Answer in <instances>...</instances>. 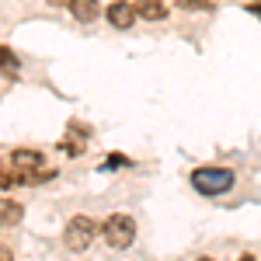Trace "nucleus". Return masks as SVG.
Instances as JSON below:
<instances>
[{"label": "nucleus", "mask_w": 261, "mask_h": 261, "mask_svg": "<svg viewBox=\"0 0 261 261\" xmlns=\"http://www.w3.org/2000/svg\"><path fill=\"white\" fill-rule=\"evenodd\" d=\"M105 18H108V24H112V28L125 32V28H133V21L140 18V14H136V7H133L129 0H115V4L105 11Z\"/></svg>", "instance_id": "obj_4"}, {"label": "nucleus", "mask_w": 261, "mask_h": 261, "mask_svg": "<svg viewBox=\"0 0 261 261\" xmlns=\"http://www.w3.org/2000/svg\"><path fill=\"white\" fill-rule=\"evenodd\" d=\"M181 7H192V11H213L209 0H181Z\"/></svg>", "instance_id": "obj_11"}, {"label": "nucleus", "mask_w": 261, "mask_h": 261, "mask_svg": "<svg viewBox=\"0 0 261 261\" xmlns=\"http://www.w3.org/2000/svg\"><path fill=\"white\" fill-rule=\"evenodd\" d=\"M18 181H21L18 171H7V174H0V188H14Z\"/></svg>", "instance_id": "obj_10"}, {"label": "nucleus", "mask_w": 261, "mask_h": 261, "mask_svg": "<svg viewBox=\"0 0 261 261\" xmlns=\"http://www.w3.org/2000/svg\"><path fill=\"white\" fill-rule=\"evenodd\" d=\"M0 261H14V254H11V247H4V244H0Z\"/></svg>", "instance_id": "obj_12"}, {"label": "nucleus", "mask_w": 261, "mask_h": 261, "mask_svg": "<svg viewBox=\"0 0 261 261\" xmlns=\"http://www.w3.org/2000/svg\"><path fill=\"white\" fill-rule=\"evenodd\" d=\"M45 4H53V7H70L73 0H45Z\"/></svg>", "instance_id": "obj_13"}, {"label": "nucleus", "mask_w": 261, "mask_h": 261, "mask_svg": "<svg viewBox=\"0 0 261 261\" xmlns=\"http://www.w3.org/2000/svg\"><path fill=\"white\" fill-rule=\"evenodd\" d=\"M192 185L202 195H223V192L233 188V171H226V167H199L192 174Z\"/></svg>", "instance_id": "obj_1"}, {"label": "nucleus", "mask_w": 261, "mask_h": 261, "mask_svg": "<svg viewBox=\"0 0 261 261\" xmlns=\"http://www.w3.org/2000/svg\"><path fill=\"white\" fill-rule=\"evenodd\" d=\"M14 167H18V174H35L42 167V153L39 150H14Z\"/></svg>", "instance_id": "obj_5"}, {"label": "nucleus", "mask_w": 261, "mask_h": 261, "mask_svg": "<svg viewBox=\"0 0 261 261\" xmlns=\"http://www.w3.org/2000/svg\"><path fill=\"white\" fill-rule=\"evenodd\" d=\"M0 66H7V70H18V56H14L11 49H4V45H0Z\"/></svg>", "instance_id": "obj_9"}, {"label": "nucleus", "mask_w": 261, "mask_h": 261, "mask_svg": "<svg viewBox=\"0 0 261 261\" xmlns=\"http://www.w3.org/2000/svg\"><path fill=\"white\" fill-rule=\"evenodd\" d=\"M21 216H24L21 202H14V199H0V226H18Z\"/></svg>", "instance_id": "obj_6"}, {"label": "nucleus", "mask_w": 261, "mask_h": 261, "mask_svg": "<svg viewBox=\"0 0 261 261\" xmlns=\"http://www.w3.org/2000/svg\"><path fill=\"white\" fill-rule=\"evenodd\" d=\"M199 261H213V258H199Z\"/></svg>", "instance_id": "obj_16"}, {"label": "nucleus", "mask_w": 261, "mask_h": 261, "mask_svg": "<svg viewBox=\"0 0 261 261\" xmlns=\"http://www.w3.org/2000/svg\"><path fill=\"white\" fill-rule=\"evenodd\" d=\"M247 11H251V14H258V18H261V4H258V0H254V4H251Z\"/></svg>", "instance_id": "obj_14"}, {"label": "nucleus", "mask_w": 261, "mask_h": 261, "mask_svg": "<svg viewBox=\"0 0 261 261\" xmlns=\"http://www.w3.org/2000/svg\"><path fill=\"white\" fill-rule=\"evenodd\" d=\"M94 237H98V223L91 220V216H73V220L66 223V230H63V244L70 251H87Z\"/></svg>", "instance_id": "obj_2"}, {"label": "nucleus", "mask_w": 261, "mask_h": 261, "mask_svg": "<svg viewBox=\"0 0 261 261\" xmlns=\"http://www.w3.org/2000/svg\"><path fill=\"white\" fill-rule=\"evenodd\" d=\"M133 7H136V14H140V18H146V21H161L164 14H167L164 0H136Z\"/></svg>", "instance_id": "obj_7"}, {"label": "nucleus", "mask_w": 261, "mask_h": 261, "mask_svg": "<svg viewBox=\"0 0 261 261\" xmlns=\"http://www.w3.org/2000/svg\"><path fill=\"white\" fill-rule=\"evenodd\" d=\"M101 233H105V244H108V247L122 251V247H129V244L136 241V223L129 220V216H122V213H115V216L105 220Z\"/></svg>", "instance_id": "obj_3"}, {"label": "nucleus", "mask_w": 261, "mask_h": 261, "mask_svg": "<svg viewBox=\"0 0 261 261\" xmlns=\"http://www.w3.org/2000/svg\"><path fill=\"white\" fill-rule=\"evenodd\" d=\"M70 11H73V18H77V21H94V18H98V0H73Z\"/></svg>", "instance_id": "obj_8"}, {"label": "nucleus", "mask_w": 261, "mask_h": 261, "mask_svg": "<svg viewBox=\"0 0 261 261\" xmlns=\"http://www.w3.org/2000/svg\"><path fill=\"white\" fill-rule=\"evenodd\" d=\"M241 261H254V254H244V258Z\"/></svg>", "instance_id": "obj_15"}]
</instances>
